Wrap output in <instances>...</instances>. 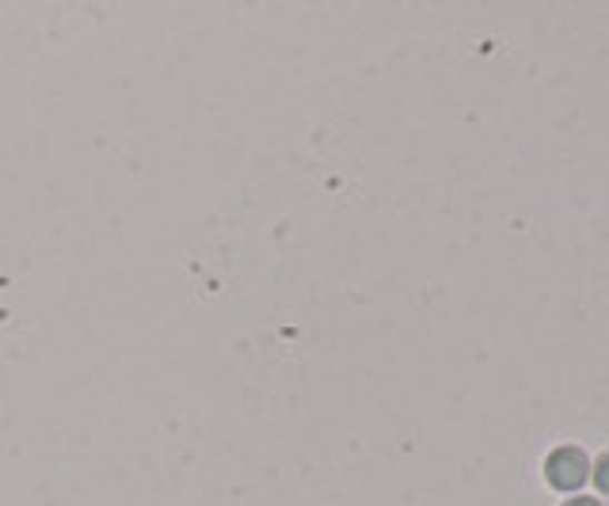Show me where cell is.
I'll list each match as a JSON object with an SVG mask.
<instances>
[{
  "label": "cell",
  "mask_w": 609,
  "mask_h": 506,
  "mask_svg": "<svg viewBox=\"0 0 609 506\" xmlns=\"http://www.w3.org/2000/svg\"><path fill=\"white\" fill-rule=\"evenodd\" d=\"M568 506H598V503H590V499H576V503H568Z\"/></svg>",
  "instance_id": "3957f363"
},
{
  "label": "cell",
  "mask_w": 609,
  "mask_h": 506,
  "mask_svg": "<svg viewBox=\"0 0 609 506\" xmlns=\"http://www.w3.org/2000/svg\"><path fill=\"white\" fill-rule=\"evenodd\" d=\"M598 479H602V487H609V457L602 461V473H598Z\"/></svg>",
  "instance_id": "7a4b0ae2"
},
{
  "label": "cell",
  "mask_w": 609,
  "mask_h": 506,
  "mask_svg": "<svg viewBox=\"0 0 609 506\" xmlns=\"http://www.w3.org/2000/svg\"><path fill=\"white\" fill-rule=\"evenodd\" d=\"M587 476V457L576 449H557L549 457V479L557 487H563V492H571V487H579Z\"/></svg>",
  "instance_id": "6da1fadb"
}]
</instances>
